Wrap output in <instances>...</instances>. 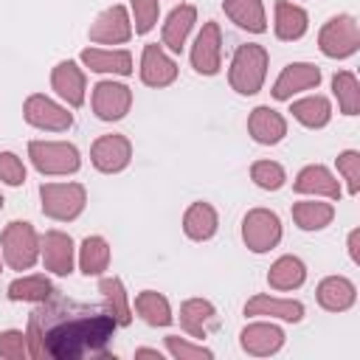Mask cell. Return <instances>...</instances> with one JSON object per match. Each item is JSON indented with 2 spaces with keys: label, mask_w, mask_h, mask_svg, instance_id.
I'll use <instances>...</instances> for the list:
<instances>
[{
  "label": "cell",
  "mask_w": 360,
  "mask_h": 360,
  "mask_svg": "<svg viewBox=\"0 0 360 360\" xmlns=\"http://www.w3.org/2000/svg\"><path fill=\"white\" fill-rule=\"evenodd\" d=\"M115 326L118 323L107 307L101 309L51 292L28 315V354L53 360L107 357L104 346L110 343Z\"/></svg>",
  "instance_id": "cell-1"
},
{
  "label": "cell",
  "mask_w": 360,
  "mask_h": 360,
  "mask_svg": "<svg viewBox=\"0 0 360 360\" xmlns=\"http://www.w3.org/2000/svg\"><path fill=\"white\" fill-rule=\"evenodd\" d=\"M267 76V51L256 42L239 45L233 59H231V70H228V82L239 96H256L264 84Z\"/></svg>",
  "instance_id": "cell-2"
},
{
  "label": "cell",
  "mask_w": 360,
  "mask_h": 360,
  "mask_svg": "<svg viewBox=\"0 0 360 360\" xmlns=\"http://www.w3.org/2000/svg\"><path fill=\"white\" fill-rule=\"evenodd\" d=\"M28 158L39 174H73L82 166L79 149L65 141H31Z\"/></svg>",
  "instance_id": "cell-3"
},
{
  "label": "cell",
  "mask_w": 360,
  "mask_h": 360,
  "mask_svg": "<svg viewBox=\"0 0 360 360\" xmlns=\"http://www.w3.org/2000/svg\"><path fill=\"white\" fill-rule=\"evenodd\" d=\"M42 214L59 222H70L84 211L87 191L82 183H42Z\"/></svg>",
  "instance_id": "cell-4"
},
{
  "label": "cell",
  "mask_w": 360,
  "mask_h": 360,
  "mask_svg": "<svg viewBox=\"0 0 360 360\" xmlns=\"http://www.w3.org/2000/svg\"><path fill=\"white\" fill-rule=\"evenodd\" d=\"M0 245H3V256H6L11 270H28L39 256L37 231L31 222H22V219H14L6 225Z\"/></svg>",
  "instance_id": "cell-5"
},
{
  "label": "cell",
  "mask_w": 360,
  "mask_h": 360,
  "mask_svg": "<svg viewBox=\"0 0 360 360\" xmlns=\"http://www.w3.org/2000/svg\"><path fill=\"white\" fill-rule=\"evenodd\" d=\"M318 48L332 56V59H346L360 48V28L352 14H338L332 17L321 34H318Z\"/></svg>",
  "instance_id": "cell-6"
},
{
  "label": "cell",
  "mask_w": 360,
  "mask_h": 360,
  "mask_svg": "<svg viewBox=\"0 0 360 360\" xmlns=\"http://www.w3.org/2000/svg\"><path fill=\"white\" fill-rule=\"evenodd\" d=\"M242 239L253 253H267L281 242V219L267 208H253L242 219Z\"/></svg>",
  "instance_id": "cell-7"
},
{
  "label": "cell",
  "mask_w": 360,
  "mask_h": 360,
  "mask_svg": "<svg viewBox=\"0 0 360 360\" xmlns=\"http://www.w3.org/2000/svg\"><path fill=\"white\" fill-rule=\"evenodd\" d=\"M22 115H25V121H28L31 127L48 129V132H62V129H68V127L73 124V115H70L62 104L51 101V98L42 96V93H34V96L25 98Z\"/></svg>",
  "instance_id": "cell-8"
},
{
  "label": "cell",
  "mask_w": 360,
  "mask_h": 360,
  "mask_svg": "<svg viewBox=\"0 0 360 360\" xmlns=\"http://www.w3.org/2000/svg\"><path fill=\"white\" fill-rule=\"evenodd\" d=\"M191 65L202 76L219 73V65H222V34H219V25L214 20H208L202 25V31L197 34L194 48H191Z\"/></svg>",
  "instance_id": "cell-9"
},
{
  "label": "cell",
  "mask_w": 360,
  "mask_h": 360,
  "mask_svg": "<svg viewBox=\"0 0 360 360\" xmlns=\"http://www.w3.org/2000/svg\"><path fill=\"white\" fill-rule=\"evenodd\" d=\"M132 107V90L118 82H98L93 87V112L101 121H118Z\"/></svg>",
  "instance_id": "cell-10"
},
{
  "label": "cell",
  "mask_w": 360,
  "mask_h": 360,
  "mask_svg": "<svg viewBox=\"0 0 360 360\" xmlns=\"http://www.w3.org/2000/svg\"><path fill=\"white\" fill-rule=\"evenodd\" d=\"M129 158H132V143L124 138V135H101L93 149H90V160L98 172L104 174H115L121 169L129 166Z\"/></svg>",
  "instance_id": "cell-11"
},
{
  "label": "cell",
  "mask_w": 360,
  "mask_h": 360,
  "mask_svg": "<svg viewBox=\"0 0 360 360\" xmlns=\"http://www.w3.org/2000/svg\"><path fill=\"white\" fill-rule=\"evenodd\" d=\"M129 37H132V22H129L124 6H110V8L101 11V14L96 17V22L90 25V39H93V42L118 45V42H127Z\"/></svg>",
  "instance_id": "cell-12"
},
{
  "label": "cell",
  "mask_w": 360,
  "mask_h": 360,
  "mask_svg": "<svg viewBox=\"0 0 360 360\" xmlns=\"http://www.w3.org/2000/svg\"><path fill=\"white\" fill-rule=\"evenodd\" d=\"M321 82V68L318 65H309V62H292L281 70V76L276 79L273 84V96L278 101H287L292 98V93L298 90H309V87H318Z\"/></svg>",
  "instance_id": "cell-13"
},
{
  "label": "cell",
  "mask_w": 360,
  "mask_h": 360,
  "mask_svg": "<svg viewBox=\"0 0 360 360\" xmlns=\"http://www.w3.org/2000/svg\"><path fill=\"white\" fill-rule=\"evenodd\" d=\"M177 79V65L163 53L160 45H146L141 56V82L149 87H166Z\"/></svg>",
  "instance_id": "cell-14"
},
{
  "label": "cell",
  "mask_w": 360,
  "mask_h": 360,
  "mask_svg": "<svg viewBox=\"0 0 360 360\" xmlns=\"http://www.w3.org/2000/svg\"><path fill=\"white\" fill-rule=\"evenodd\" d=\"M248 132L256 143H264V146H273L278 143L284 135H287V121L281 112H276L273 107H256L250 115H248Z\"/></svg>",
  "instance_id": "cell-15"
},
{
  "label": "cell",
  "mask_w": 360,
  "mask_h": 360,
  "mask_svg": "<svg viewBox=\"0 0 360 360\" xmlns=\"http://www.w3.org/2000/svg\"><path fill=\"white\" fill-rule=\"evenodd\" d=\"M39 250H42V262H45V267H48L51 273L68 276V273L73 270V239H70L68 233H62V231H48V233L42 236Z\"/></svg>",
  "instance_id": "cell-16"
},
{
  "label": "cell",
  "mask_w": 360,
  "mask_h": 360,
  "mask_svg": "<svg viewBox=\"0 0 360 360\" xmlns=\"http://www.w3.org/2000/svg\"><path fill=\"white\" fill-rule=\"evenodd\" d=\"M51 84L56 90L59 98H65L70 107H82L84 104V73L76 62H59L51 73Z\"/></svg>",
  "instance_id": "cell-17"
},
{
  "label": "cell",
  "mask_w": 360,
  "mask_h": 360,
  "mask_svg": "<svg viewBox=\"0 0 360 360\" xmlns=\"http://www.w3.org/2000/svg\"><path fill=\"white\" fill-rule=\"evenodd\" d=\"M239 338H242V349L248 354H256V357L276 354L284 346V332L276 323H250L242 329Z\"/></svg>",
  "instance_id": "cell-18"
},
{
  "label": "cell",
  "mask_w": 360,
  "mask_h": 360,
  "mask_svg": "<svg viewBox=\"0 0 360 360\" xmlns=\"http://www.w3.org/2000/svg\"><path fill=\"white\" fill-rule=\"evenodd\" d=\"M292 188L298 194H315V197H329V200L340 197V183L335 180V174L326 166H315V163L298 172Z\"/></svg>",
  "instance_id": "cell-19"
},
{
  "label": "cell",
  "mask_w": 360,
  "mask_h": 360,
  "mask_svg": "<svg viewBox=\"0 0 360 360\" xmlns=\"http://www.w3.org/2000/svg\"><path fill=\"white\" fill-rule=\"evenodd\" d=\"M180 326L191 338H205L211 326H217V309L205 298H188L180 307Z\"/></svg>",
  "instance_id": "cell-20"
},
{
  "label": "cell",
  "mask_w": 360,
  "mask_h": 360,
  "mask_svg": "<svg viewBox=\"0 0 360 360\" xmlns=\"http://www.w3.org/2000/svg\"><path fill=\"white\" fill-rule=\"evenodd\" d=\"M354 298H357V290H354V284H352L349 278H343V276H329V278H323V281L318 284V304H321L323 309H329V312H343V309H349V307L354 304Z\"/></svg>",
  "instance_id": "cell-21"
},
{
  "label": "cell",
  "mask_w": 360,
  "mask_h": 360,
  "mask_svg": "<svg viewBox=\"0 0 360 360\" xmlns=\"http://www.w3.org/2000/svg\"><path fill=\"white\" fill-rule=\"evenodd\" d=\"M194 22H197V8L194 6H177V8H172V14L163 22V45L177 53L186 45V37L194 28Z\"/></svg>",
  "instance_id": "cell-22"
},
{
  "label": "cell",
  "mask_w": 360,
  "mask_h": 360,
  "mask_svg": "<svg viewBox=\"0 0 360 360\" xmlns=\"http://www.w3.org/2000/svg\"><path fill=\"white\" fill-rule=\"evenodd\" d=\"M217 225H219L217 211H214V205H208V202H191L188 211H186V217H183V231H186V236L194 239V242L211 239V236L217 233Z\"/></svg>",
  "instance_id": "cell-23"
},
{
  "label": "cell",
  "mask_w": 360,
  "mask_h": 360,
  "mask_svg": "<svg viewBox=\"0 0 360 360\" xmlns=\"http://www.w3.org/2000/svg\"><path fill=\"white\" fill-rule=\"evenodd\" d=\"M245 315H270V318H281V321H301L304 318V304L301 301H287V298L253 295L245 304Z\"/></svg>",
  "instance_id": "cell-24"
},
{
  "label": "cell",
  "mask_w": 360,
  "mask_h": 360,
  "mask_svg": "<svg viewBox=\"0 0 360 360\" xmlns=\"http://www.w3.org/2000/svg\"><path fill=\"white\" fill-rule=\"evenodd\" d=\"M307 11L295 3H287V0H278L276 3V37L284 39V42H292V39H301L307 34Z\"/></svg>",
  "instance_id": "cell-25"
},
{
  "label": "cell",
  "mask_w": 360,
  "mask_h": 360,
  "mask_svg": "<svg viewBox=\"0 0 360 360\" xmlns=\"http://www.w3.org/2000/svg\"><path fill=\"white\" fill-rule=\"evenodd\" d=\"M82 62L96 70V73H118V76H129L132 73V56L129 51H98V48H84L82 51Z\"/></svg>",
  "instance_id": "cell-26"
},
{
  "label": "cell",
  "mask_w": 360,
  "mask_h": 360,
  "mask_svg": "<svg viewBox=\"0 0 360 360\" xmlns=\"http://www.w3.org/2000/svg\"><path fill=\"white\" fill-rule=\"evenodd\" d=\"M225 14L245 31L250 34H262L267 28V20H264V6L262 0H225L222 3Z\"/></svg>",
  "instance_id": "cell-27"
},
{
  "label": "cell",
  "mask_w": 360,
  "mask_h": 360,
  "mask_svg": "<svg viewBox=\"0 0 360 360\" xmlns=\"http://www.w3.org/2000/svg\"><path fill=\"white\" fill-rule=\"evenodd\" d=\"M307 278V267L298 256H281L273 262L270 273H267V284L273 290H295L301 287Z\"/></svg>",
  "instance_id": "cell-28"
},
{
  "label": "cell",
  "mask_w": 360,
  "mask_h": 360,
  "mask_svg": "<svg viewBox=\"0 0 360 360\" xmlns=\"http://www.w3.org/2000/svg\"><path fill=\"white\" fill-rule=\"evenodd\" d=\"M335 208L329 202H315V200H301L292 205V219L301 231H321L332 222Z\"/></svg>",
  "instance_id": "cell-29"
},
{
  "label": "cell",
  "mask_w": 360,
  "mask_h": 360,
  "mask_svg": "<svg viewBox=\"0 0 360 360\" xmlns=\"http://www.w3.org/2000/svg\"><path fill=\"white\" fill-rule=\"evenodd\" d=\"M110 264V245L104 236H87L79 248V267L84 276H101Z\"/></svg>",
  "instance_id": "cell-30"
},
{
  "label": "cell",
  "mask_w": 360,
  "mask_h": 360,
  "mask_svg": "<svg viewBox=\"0 0 360 360\" xmlns=\"http://www.w3.org/2000/svg\"><path fill=\"white\" fill-rule=\"evenodd\" d=\"M135 309H138V315H141L149 326H169L172 318H174V315H172V307H169V301H166V295H160V292H155V290L138 292Z\"/></svg>",
  "instance_id": "cell-31"
},
{
  "label": "cell",
  "mask_w": 360,
  "mask_h": 360,
  "mask_svg": "<svg viewBox=\"0 0 360 360\" xmlns=\"http://www.w3.org/2000/svg\"><path fill=\"white\" fill-rule=\"evenodd\" d=\"M290 112H292L304 127H309V129H321V127H326L329 118H332V107H329V101H326L323 96H307V98H301V101H292Z\"/></svg>",
  "instance_id": "cell-32"
},
{
  "label": "cell",
  "mask_w": 360,
  "mask_h": 360,
  "mask_svg": "<svg viewBox=\"0 0 360 360\" xmlns=\"http://www.w3.org/2000/svg\"><path fill=\"white\" fill-rule=\"evenodd\" d=\"M98 290H101V295L107 301V312L115 318V323L127 326L132 321V312H129V301H127V290H124L121 278H115V276L112 278H101Z\"/></svg>",
  "instance_id": "cell-33"
},
{
  "label": "cell",
  "mask_w": 360,
  "mask_h": 360,
  "mask_svg": "<svg viewBox=\"0 0 360 360\" xmlns=\"http://www.w3.org/2000/svg\"><path fill=\"white\" fill-rule=\"evenodd\" d=\"M51 292H53V287H51V281L45 276H22V278L8 284V298L11 301H34V304H39Z\"/></svg>",
  "instance_id": "cell-34"
},
{
  "label": "cell",
  "mask_w": 360,
  "mask_h": 360,
  "mask_svg": "<svg viewBox=\"0 0 360 360\" xmlns=\"http://www.w3.org/2000/svg\"><path fill=\"white\" fill-rule=\"evenodd\" d=\"M332 90H335V96H338L340 110H343L346 115H357V110H360V84H357L354 73H349V70L335 73V76H332Z\"/></svg>",
  "instance_id": "cell-35"
},
{
  "label": "cell",
  "mask_w": 360,
  "mask_h": 360,
  "mask_svg": "<svg viewBox=\"0 0 360 360\" xmlns=\"http://www.w3.org/2000/svg\"><path fill=\"white\" fill-rule=\"evenodd\" d=\"M250 180H253L259 188H264V191H278V188L284 186L287 174H284V169H281L278 163H273V160H256V163L250 166Z\"/></svg>",
  "instance_id": "cell-36"
},
{
  "label": "cell",
  "mask_w": 360,
  "mask_h": 360,
  "mask_svg": "<svg viewBox=\"0 0 360 360\" xmlns=\"http://www.w3.org/2000/svg\"><path fill=\"white\" fill-rule=\"evenodd\" d=\"M166 349H169L172 357H177V360H211V357H214L211 349L194 346V343H188V340H183V338H177V335H169V338H166Z\"/></svg>",
  "instance_id": "cell-37"
},
{
  "label": "cell",
  "mask_w": 360,
  "mask_h": 360,
  "mask_svg": "<svg viewBox=\"0 0 360 360\" xmlns=\"http://www.w3.org/2000/svg\"><path fill=\"white\" fill-rule=\"evenodd\" d=\"M338 172L346 177L349 194H357L360 191V155L354 149H346L338 155Z\"/></svg>",
  "instance_id": "cell-38"
},
{
  "label": "cell",
  "mask_w": 360,
  "mask_h": 360,
  "mask_svg": "<svg viewBox=\"0 0 360 360\" xmlns=\"http://www.w3.org/2000/svg\"><path fill=\"white\" fill-rule=\"evenodd\" d=\"M28 354V338L17 329H8V332H0V357H8V360H22Z\"/></svg>",
  "instance_id": "cell-39"
},
{
  "label": "cell",
  "mask_w": 360,
  "mask_h": 360,
  "mask_svg": "<svg viewBox=\"0 0 360 360\" xmlns=\"http://www.w3.org/2000/svg\"><path fill=\"white\" fill-rule=\"evenodd\" d=\"M0 180L6 186H22L25 183V166L14 152H0Z\"/></svg>",
  "instance_id": "cell-40"
},
{
  "label": "cell",
  "mask_w": 360,
  "mask_h": 360,
  "mask_svg": "<svg viewBox=\"0 0 360 360\" xmlns=\"http://www.w3.org/2000/svg\"><path fill=\"white\" fill-rule=\"evenodd\" d=\"M158 0H132V14H135V34L152 31L158 22Z\"/></svg>",
  "instance_id": "cell-41"
},
{
  "label": "cell",
  "mask_w": 360,
  "mask_h": 360,
  "mask_svg": "<svg viewBox=\"0 0 360 360\" xmlns=\"http://www.w3.org/2000/svg\"><path fill=\"white\" fill-rule=\"evenodd\" d=\"M360 231L354 228L352 233H349V256H352V262H360Z\"/></svg>",
  "instance_id": "cell-42"
},
{
  "label": "cell",
  "mask_w": 360,
  "mask_h": 360,
  "mask_svg": "<svg viewBox=\"0 0 360 360\" xmlns=\"http://www.w3.org/2000/svg\"><path fill=\"white\" fill-rule=\"evenodd\" d=\"M135 357H158V360H160V352H158V349H138Z\"/></svg>",
  "instance_id": "cell-43"
},
{
  "label": "cell",
  "mask_w": 360,
  "mask_h": 360,
  "mask_svg": "<svg viewBox=\"0 0 360 360\" xmlns=\"http://www.w3.org/2000/svg\"><path fill=\"white\" fill-rule=\"evenodd\" d=\"M0 208H3V197H0Z\"/></svg>",
  "instance_id": "cell-44"
}]
</instances>
